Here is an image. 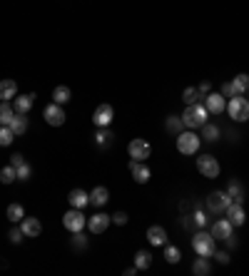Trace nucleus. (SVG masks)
I'll use <instances>...</instances> for the list:
<instances>
[{
    "instance_id": "nucleus-1",
    "label": "nucleus",
    "mask_w": 249,
    "mask_h": 276,
    "mask_svg": "<svg viewBox=\"0 0 249 276\" xmlns=\"http://www.w3.org/2000/svg\"><path fill=\"white\" fill-rule=\"evenodd\" d=\"M207 117H209V112H207L204 102H194V105H187L185 107L182 125H185L187 130H197V127H202L207 122Z\"/></svg>"
},
{
    "instance_id": "nucleus-2",
    "label": "nucleus",
    "mask_w": 249,
    "mask_h": 276,
    "mask_svg": "<svg viewBox=\"0 0 249 276\" xmlns=\"http://www.w3.org/2000/svg\"><path fill=\"white\" fill-rule=\"evenodd\" d=\"M192 249L197 251V256H212L217 251V239L209 234V231H197L192 236Z\"/></svg>"
},
{
    "instance_id": "nucleus-3",
    "label": "nucleus",
    "mask_w": 249,
    "mask_h": 276,
    "mask_svg": "<svg viewBox=\"0 0 249 276\" xmlns=\"http://www.w3.org/2000/svg\"><path fill=\"white\" fill-rule=\"evenodd\" d=\"M227 112L234 122H247L249 120V100L244 95H234L227 102Z\"/></svg>"
},
{
    "instance_id": "nucleus-4",
    "label": "nucleus",
    "mask_w": 249,
    "mask_h": 276,
    "mask_svg": "<svg viewBox=\"0 0 249 276\" xmlns=\"http://www.w3.org/2000/svg\"><path fill=\"white\" fill-rule=\"evenodd\" d=\"M199 144H202V137H197L192 130H185L177 135V152L180 154H197Z\"/></svg>"
},
{
    "instance_id": "nucleus-5",
    "label": "nucleus",
    "mask_w": 249,
    "mask_h": 276,
    "mask_svg": "<svg viewBox=\"0 0 249 276\" xmlns=\"http://www.w3.org/2000/svg\"><path fill=\"white\" fill-rule=\"evenodd\" d=\"M85 221H87V219H85V214H82V209H70V211H65V216H62V226H65V229H67V231H72V234H75V231H82V229H85Z\"/></svg>"
},
{
    "instance_id": "nucleus-6",
    "label": "nucleus",
    "mask_w": 249,
    "mask_h": 276,
    "mask_svg": "<svg viewBox=\"0 0 249 276\" xmlns=\"http://www.w3.org/2000/svg\"><path fill=\"white\" fill-rule=\"evenodd\" d=\"M127 154H130V159H137V162H145L150 154H152V147H150V142L142 137L132 139L130 144H127Z\"/></svg>"
},
{
    "instance_id": "nucleus-7",
    "label": "nucleus",
    "mask_w": 249,
    "mask_h": 276,
    "mask_svg": "<svg viewBox=\"0 0 249 276\" xmlns=\"http://www.w3.org/2000/svg\"><path fill=\"white\" fill-rule=\"evenodd\" d=\"M197 172L209 177V179H214V177H219V162L212 154H199L197 157Z\"/></svg>"
},
{
    "instance_id": "nucleus-8",
    "label": "nucleus",
    "mask_w": 249,
    "mask_h": 276,
    "mask_svg": "<svg viewBox=\"0 0 249 276\" xmlns=\"http://www.w3.org/2000/svg\"><path fill=\"white\" fill-rule=\"evenodd\" d=\"M43 120L50 125V127H60L65 125V110H62V105L58 102H50V105H45V110H43Z\"/></svg>"
},
{
    "instance_id": "nucleus-9",
    "label": "nucleus",
    "mask_w": 249,
    "mask_h": 276,
    "mask_svg": "<svg viewBox=\"0 0 249 276\" xmlns=\"http://www.w3.org/2000/svg\"><path fill=\"white\" fill-rule=\"evenodd\" d=\"M204 202H207V209H209L212 214H222V211H227V207L232 204V197H229L227 192H212Z\"/></svg>"
},
{
    "instance_id": "nucleus-10",
    "label": "nucleus",
    "mask_w": 249,
    "mask_h": 276,
    "mask_svg": "<svg viewBox=\"0 0 249 276\" xmlns=\"http://www.w3.org/2000/svg\"><path fill=\"white\" fill-rule=\"evenodd\" d=\"M112 117H115V110H112V105H107V102L97 105V110L92 112V122H95V127H110Z\"/></svg>"
},
{
    "instance_id": "nucleus-11",
    "label": "nucleus",
    "mask_w": 249,
    "mask_h": 276,
    "mask_svg": "<svg viewBox=\"0 0 249 276\" xmlns=\"http://www.w3.org/2000/svg\"><path fill=\"white\" fill-rule=\"evenodd\" d=\"M204 107H207L209 115H222V112L227 110L224 95H222V92H209V95L204 97Z\"/></svg>"
},
{
    "instance_id": "nucleus-12",
    "label": "nucleus",
    "mask_w": 249,
    "mask_h": 276,
    "mask_svg": "<svg viewBox=\"0 0 249 276\" xmlns=\"http://www.w3.org/2000/svg\"><path fill=\"white\" fill-rule=\"evenodd\" d=\"M232 221L229 219H217L214 224H212V229H209V234L217 239V241H224L227 236H232Z\"/></svg>"
},
{
    "instance_id": "nucleus-13",
    "label": "nucleus",
    "mask_w": 249,
    "mask_h": 276,
    "mask_svg": "<svg viewBox=\"0 0 249 276\" xmlns=\"http://www.w3.org/2000/svg\"><path fill=\"white\" fill-rule=\"evenodd\" d=\"M130 172H132V179H135L137 184H147V182H150V167H147L145 162L132 159V162H130Z\"/></svg>"
},
{
    "instance_id": "nucleus-14",
    "label": "nucleus",
    "mask_w": 249,
    "mask_h": 276,
    "mask_svg": "<svg viewBox=\"0 0 249 276\" xmlns=\"http://www.w3.org/2000/svg\"><path fill=\"white\" fill-rule=\"evenodd\" d=\"M110 224H112V216H107V214H95V216L87 219V229H90L92 234H102V231H107Z\"/></svg>"
},
{
    "instance_id": "nucleus-15",
    "label": "nucleus",
    "mask_w": 249,
    "mask_h": 276,
    "mask_svg": "<svg viewBox=\"0 0 249 276\" xmlns=\"http://www.w3.org/2000/svg\"><path fill=\"white\" fill-rule=\"evenodd\" d=\"M20 229H23V234L30 236V239H35V236L43 234V224H40L38 216H25V219L20 221Z\"/></svg>"
},
{
    "instance_id": "nucleus-16",
    "label": "nucleus",
    "mask_w": 249,
    "mask_h": 276,
    "mask_svg": "<svg viewBox=\"0 0 249 276\" xmlns=\"http://www.w3.org/2000/svg\"><path fill=\"white\" fill-rule=\"evenodd\" d=\"M227 219L232 221V226H242L244 221H247V214H244V207L239 204V202H232L229 207H227Z\"/></svg>"
},
{
    "instance_id": "nucleus-17",
    "label": "nucleus",
    "mask_w": 249,
    "mask_h": 276,
    "mask_svg": "<svg viewBox=\"0 0 249 276\" xmlns=\"http://www.w3.org/2000/svg\"><path fill=\"white\" fill-rule=\"evenodd\" d=\"M147 241H150L152 246H165V241H167V231H165V226L152 224V226L147 229Z\"/></svg>"
},
{
    "instance_id": "nucleus-18",
    "label": "nucleus",
    "mask_w": 249,
    "mask_h": 276,
    "mask_svg": "<svg viewBox=\"0 0 249 276\" xmlns=\"http://www.w3.org/2000/svg\"><path fill=\"white\" fill-rule=\"evenodd\" d=\"M67 202H70V207L85 209L87 204H90V194H87L85 189H72V192L67 194Z\"/></svg>"
},
{
    "instance_id": "nucleus-19",
    "label": "nucleus",
    "mask_w": 249,
    "mask_h": 276,
    "mask_svg": "<svg viewBox=\"0 0 249 276\" xmlns=\"http://www.w3.org/2000/svg\"><path fill=\"white\" fill-rule=\"evenodd\" d=\"M33 102H35V92H30V95H20V97L13 102V110L20 112V115H28V112L33 110Z\"/></svg>"
},
{
    "instance_id": "nucleus-20",
    "label": "nucleus",
    "mask_w": 249,
    "mask_h": 276,
    "mask_svg": "<svg viewBox=\"0 0 249 276\" xmlns=\"http://www.w3.org/2000/svg\"><path fill=\"white\" fill-rule=\"evenodd\" d=\"M18 95V82L15 80H0V102H8Z\"/></svg>"
},
{
    "instance_id": "nucleus-21",
    "label": "nucleus",
    "mask_w": 249,
    "mask_h": 276,
    "mask_svg": "<svg viewBox=\"0 0 249 276\" xmlns=\"http://www.w3.org/2000/svg\"><path fill=\"white\" fill-rule=\"evenodd\" d=\"M107 202H110V192H107L105 187H95V189L90 192V204H92V207L100 209V207H105Z\"/></svg>"
},
{
    "instance_id": "nucleus-22",
    "label": "nucleus",
    "mask_w": 249,
    "mask_h": 276,
    "mask_svg": "<svg viewBox=\"0 0 249 276\" xmlns=\"http://www.w3.org/2000/svg\"><path fill=\"white\" fill-rule=\"evenodd\" d=\"M10 130L15 132V137H18V135H25V132H28V120H25V115L15 112L13 120H10Z\"/></svg>"
},
{
    "instance_id": "nucleus-23",
    "label": "nucleus",
    "mask_w": 249,
    "mask_h": 276,
    "mask_svg": "<svg viewBox=\"0 0 249 276\" xmlns=\"http://www.w3.org/2000/svg\"><path fill=\"white\" fill-rule=\"evenodd\" d=\"M70 97H72V92H70V87H65V85L53 90V102H58V105H67Z\"/></svg>"
},
{
    "instance_id": "nucleus-24",
    "label": "nucleus",
    "mask_w": 249,
    "mask_h": 276,
    "mask_svg": "<svg viewBox=\"0 0 249 276\" xmlns=\"http://www.w3.org/2000/svg\"><path fill=\"white\" fill-rule=\"evenodd\" d=\"M227 194L232 197V202H239V204L244 202V189H242V184H239L237 179H232V182H229V189H227Z\"/></svg>"
},
{
    "instance_id": "nucleus-25",
    "label": "nucleus",
    "mask_w": 249,
    "mask_h": 276,
    "mask_svg": "<svg viewBox=\"0 0 249 276\" xmlns=\"http://www.w3.org/2000/svg\"><path fill=\"white\" fill-rule=\"evenodd\" d=\"M202 137H204V142H217L219 139V127L212 125V122H204L202 125Z\"/></svg>"
},
{
    "instance_id": "nucleus-26",
    "label": "nucleus",
    "mask_w": 249,
    "mask_h": 276,
    "mask_svg": "<svg viewBox=\"0 0 249 276\" xmlns=\"http://www.w3.org/2000/svg\"><path fill=\"white\" fill-rule=\"evenodd\" d=\"M5 216H8L10 221H23V219H25V209L20 207L18 202H13V204H8V211H5Z\"/></svg>"
},
{
    "instance_id": "nucleus-27",
    "label": "nucleus",
    "mask_w": 249,
    "mask_h": 276,
    "mask_svg": "<svg viewBox=\"0 0 249 276\" xmlns=\"http://www.w3.org/2000/svg\"><path fill=\"white\" fill-rule=\"evenodd\" d=\"M150 264H152V254H150V251H137V254H135V266H137V271L150 269Z\"/></svg>"
},
{
    "instance_id": "nucleus-28",
    "label": "nucleus",
    "mask_w": 249,
    "mask_h": 276,
    "mask_svg": "<svg viewBox=\"0 0 249 276\" xmlns=\"http://www.w3.org/2000/svg\"><path fill=\"white\" fill-rule=\"evenodd\" d=\"M95 142H97V147H110V144H112V132H110L107 127H97Z\"/></svg>"
},
{
    "instance_id": "nucleus-29",
    "label": "nucleus",
    "mask_w": 249,
    "mask_h": 276,
    "mask_svg": "<svg viewBox=\"0 0 249 276\" xmlns=\"http://www.w3.org/2000/svg\"><path fill=\"white\" fill-rule=\"evenodd\" d=\"M232 85H234V90H237V95H244V92H249V75H247V72H242V75H237V77L232 80Z\"/></svg>"
},
{
    "instance_id": "nucleus-30",
    "label": "nucleus",
    "mask_w": 249,
    "mask_h": 276,
    "mask_svg": "<svg viewBox=\"0 0 249 276\" xmlns=\"http://www.w3.org/2000/svg\"><path fill=\"white\" fill-rule=\"evenodd\" d=\"M212 271L209 269V261H207V256H199L194 264H192V274H197V276H207Z\"/></svg>"
},
{
    "instance_id": "nucleus-31",
    "label": "nucleus",
    "mask_w": 249,
    "mask_h": 276,
    "mask_svg": "<svg viewBox=\"0 0 249 276\" xmlns=\"http://www.w3.org/2000/svg\"><path fill=\"white\" fill-rule=\"evenodd\" d=\"M15 179H18V172H15L13 164H8V167L0 169V182H3V184H13Z\"/></svg>"
},
{
    "instance_id": "nucleus-32",
    "label": "nucleus",
    "mask_w": 249,
    "mask_h": 276,
    "mask_svg": "<svg viewBox=\"0 0 249 276\" xmlns=\"http://www.w3.org/2000/svg\"><path fill=\"white\" fill-rule=\"evenodd\" d=\"M182 100H185L187 105H194V102H202L204 97L199 95V90H197V87H185V92H182Z\"/></svg>"
},
{
    "instance_id": "nucleus-33",
    "label": "nucleus",
    "mask_w": 249,
    "mask_h": 276,
    "mask_svg": "<svg viewBox=\"0 0 249 276\" xmlns=\"http://www.w3.org/2000/svg\"><path fill=\"white\" fill-rule=\"evenodd\" d=\"M15 139V132L10 130V125H0V147H10Z\"/></svg>"
},
{
    "instance_id": "nucleus-34",
    "label": "nucleus",
    "mask_w": 249,
    "mask_h": 276,
    "mask_svg": "<svg viewBox=\"0 0 249 276\" xmlns=\"http://www.w3.org/2000/svg\"><path fill=\"white\" fill-rule=\"evenodd\" d=\"M165 259H167V264H177V261L182 259V251L170 244V246H165Z\"/></svg>"
},
{
    "instance_id": "nucleus-35",
    "label": "nucleus",
    "mask_w": 249,
    "mask_h": 276,
    "mask_svg": "<svg viewBox=\"0 0 249 276\" xmlns=\"http://www.w3.org/2000/svg\"><path fill=\"white\" fill-rule=\"evenodd\" d=\"M13 115H15V110L8 102H0V125H10Z\"/></svg>"
},
{
    "instance_id": "nucleus-36",
    "label": "nucleus",
    "mask_w": 249,
    "mask_h": 276,
    "mask_svg": "<svg viewBox=\"0 0 249 276\" xmlns=\"http://www.w3.org/2000/svg\"><path fill=\"white\" fill-rule=\"evenodd\" d=\"M182 127H185V125H182V117H175V115H172V117H167V130H170V132L180 135V130H182Z\"/></svg>"
},
{
    "instance_id": "nucleus-37",
    "label": "nucleus",
    "mask_w": 249,
    "mask_h": 276,
    "mask_svg": "<svg viewBox=\"0 0 249 276\" xmlns=\"http://www.w3.org/2000/svg\"><path fill=\"white\" fill-rule=\"evenodd\" d=\"M15 172H18V179H23V182H28V179H30V174H33V169H30V164H28V162H23L20 167H15Z\"/></svg>"
},
{
    "instance_id": "nucleus-38",
    "label": "nucleus",
    "mask_w": 249,
    "mask_h": 276,
    "mask_svg": "<svg viewBox=\"0 0 249 276\" xmlns=\"http://www.w3.org/2000/svg\"><path fill=\"white\" fill-rule=\"evenodd\" d=\"M192 219H194V226H199V229H204V226H207V221H209V219L204 216V211H199V209L192 214Z\"/></svg>"
},
{
    "instance_id": "nucleus-39",
    "label": "nucleus",
    "mask_w": 249,
    "mask_h": 276,
    "mask_svg": "<svg viewBox=\"0 0 249 276\" xmlns=\"http://www.w3.org/2000/svg\"><path fill=\"white\" fill-rule=\"evenodd\" d=\"M23 236H25V234H23V229H20V226L10 229V234H8V239H10L13 244H20V241H23Z\"/></svg>"
},
{
    "instance_id": "nucleus-40",
    "label": "nucleus",
    "mask_w": 249,
    "mask_h": 276,
    "mask_svg": "<svg viewBox=\"0 0 249 276\" xmlns=\"http://www.w3.org/2000/svg\"><path fill=\"white\" fill-rule=\"evenodd\" d=\"M72 246H75V249H85V246H87V239H85L80 231H75V234H72Z\"/></svg>"
},
{
    "instance_id": "nucleus-41",
    "label": "nucleus",
    "mask_w": 249,
    "mask_h": 276,
    "mask_svg": "<svg viewBox=\"0 0 249 276\" xmlns=\"http://www.w3.org/2000/svg\"><path fill=\"white\" fill-rule=\"evenodd\" d=\"M222 95H224V97H234V95H237L234 85H232V82H224V85H222Z\"/></svg>"
},
{
    "instance_id": "nucleus-42",
    "label": "nucleus",
    "mask_w": 249,
    "mask_h": 276,
    "mask_svg": "<svg viewBox=\"0 0 249 276\" xmlns=\"http://www.w3.org/2000/svg\"><path fill=\"white\" fill-rule=\"evenodd\" d=\"M112 224H117V226H125V224H127V214H125V211H117V214L112 216Z\"/></svg>"
},
{
    "instance_id": "nucleus-43",
    "label": "nucleus",
    "mask_w": 249,
    "mask_h": 276,
    "mask_svg": "<svg viewBox=\"0 0 249 276\" xmlns=\"http://www.w3.org/2000/svg\"><path fill=\"white\" fill-rule=\"evenodd\" d=\"M212 256H217L219 264H229V254H227V251H214Z\"/></svg>"
},
{
    "instance_id": "nucleus-44",
    "label": "nucleus",
    "mask_w": 249,
    "mask_h": 276,
    "mask_svg": "<svg viewBox=\"0 0 249 276\" xmlns=\"http://www.w3.org/2000/svg\"><path fill=\"white\" fill-rule=\"evenodd\" d=\"M197 90H199V95H202V97H207V95L212 92V85H209V82H202Z\"/></svg>"
},
{
    "instance_id": "nucleus-45",
    "label": "nucleus",
    "mask_w": 249,
    "mask_h": 276,
    "mask_svg": "<svg viewBox=\"0 0 249 276\" xmlns=\"http://www.w3.org/2000/svg\"><path fill=\"white\" fill-rule=\"evenodd\" d=\"M23 162H25V159H23V154H13V157H10V164H13V167H20Z\"/></svg>"
},
{
    "instance_id": "nucleus-46",
    "label": "nucleus",
    "mask_w": 249,
    "mask_h": 276,
    "mask_svg": "<svg viewBox=\"0 0 249 276\" xmlns=\"http://www.w3.org/2000/svg\"><path fill=\"white\" fill-rule=\"evenodd\" d=\"M182 226H185V229H192V226H194V219H192V216H185V219H182Z\"/></svg>"
},
{
    "instance_id": "nucleus-47",
    "label": "nucleus",
    "mask_w": 249,
    "mask_h": 276,
    "mask_svg": "<svg viewBox=\"0 0 249 276\" xmlns=\"http://www.w3.org/2000/svg\"><path fill=\"white\" fill-rule=\"evenodd\" d=\"M125 274H127V276H135V274H137V266H130V269H125Z\"/></svg>"
},
{
    "instance_id": "nucleus-48",
    "label": "nucleus",
    "mask_w": 249,
    "mask_h": 276,
    "mask_svg": "<svg viewBox=\"0 0 249 276\" xmlns=\"http://www.w3.org/2000/svg\"><path fill=\"white\" fill-rule=\"evenodd\" d=\"M247 100H249V95H247Z\"/></svg>"
}]
</instances>
